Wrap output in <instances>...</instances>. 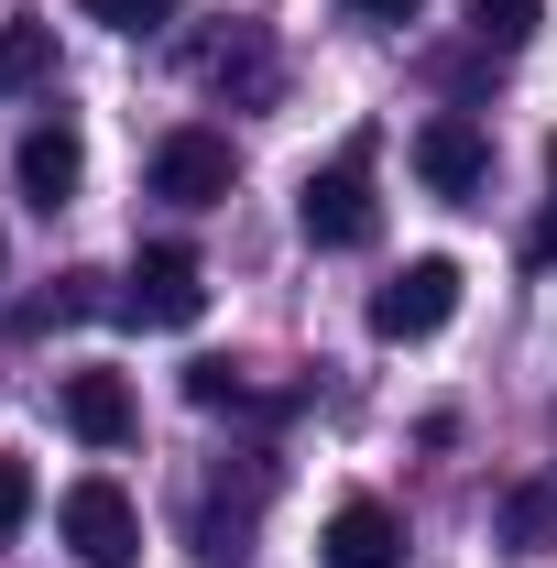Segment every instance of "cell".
Segmentation results:
<instances>
[{"instance_id": "cell-14", "label": "cell", "mask_w": 557, "mask_h": 568, "mask_svg": "<svg viewBox=\"0 0 557 568\" xmlns=\"http://www.w3.org/2000/svg\"><path fill=\"white\" fill-rule=\"evenodd\" d=\"M22 525H33V470H22V459H0V547H11Z\"/></svg>"}, {"instance_id": "cell-4", "label": "cell", "mask_w": 557, "mask_h": 568, "mask_svg": "<svg viewBox=\"0 0 557 568\" xmlns=\"http://www.w3.org/2000/svg\"><path fill=\"white\" fill-rule=\"evenodd\" d=\"M448 317H459V263H448V252H416L405 274L372 295V339H394V351H405V339H437Z\"/></svg>"}, {"instance_id": "cell-3", "label": "cell", "mask_w": 557, "mask_h": 568, "mask_svg": "<svg viewBox=\"0 0 557 568\" xmlns=\"http://www.w3.org/2000/svg\"><path fill=\"white\" fill-rule=\"evenodd\" d=\"M121 317H132V328H198V317H209V263H198L186 241L132 252V274H121Z\"/></svg>"}, {"instance_id": "cell-2", "label": "cell", "mask_w": 557, "mask_h": 568, "mask_svg": "<svg viewBox=\"0 0 557 568\" xmlns=\"http://www.w3.org/2000/svg\"><path fill=\"white\" fill-rule=\"evenodd\" d=\"M55 525H67L77 568H142V503L110 481V470H88V481H67V503H55Z\"/></svg>"}, {"instance_id": "cell-6", "label": "cell", "mask_w": 557, "mask_h": 568, "mask_svg": "<svg viewBox=\"0 0 557 568\" xmlns=\"http://www.w3.org/2000/svg\"><path fill=\"white\" fill-rule=\"evenodd\" d=\"M416 186L426 197H448V209H470L492 186V142H482V121H459V110H437L416 132Z\"/></svg>"}, {"instance_id": "cell-12", "label": "cell", "mask_w": 557, "mask_h": 568, "mask_svg": "<svg viewBox=\"0 0 557 568\" xmlns=\"http://www.w3.org/2000/svg\"><path fill=\"white\" fill-rule=\"evenodd\" d=\"M459 11H470V33H482V44H525L547 0H459Z\"/></svg>"}, {"instance_id": "cell-11", "label": "cell", "mask_w": 557, "mask_h": 568, "mask_svg": "<svg viewBox=\"0 0 557 568\" xmlns=\"http://www.w3.org/2000/svg\"><path fill=\"white\" fill-rule=\"evenodd\" d=\"M503 536H514V547H557V493H547V481L503 493Z\"/></svg>"}, {"instance_id": "cell-16", "label": "cell", "mask_w": 557, "mask_h": 568, "mask_svg": "<svg viewBox=\"0 0 557 568\" xmlns=\"http://www.w3.org/2000/svg\"><path fill=\"white\" fill-rule=\"evenodd\" d=\"M350 11H361V22H416L426 0H350Z\"/></svg>"}, {"instance_id": "cell-1", "label": "cell", "mask_w": 557, "mask_h": 568, "mask_svg": "<svg viewBox=\"0 0 557 568\" xmlns=\"http://www.w3.org/2000/svg\"><path fill=\"white\" fill-rule=\"evenodd\" d=\"M295 219H306V241H317V252H372V241H383V197H372V132L340 142V164H317V175H306Z\"/></svg>"}, {"instance_id": "cell-5", "label": "cell", "mask_w": 557, "mask_h": 568, "mask_svg": "<svg viewBox=\"0 0 557 568\" xmlns=\"http://www.w3.org/2000/svg\"><path fill=\"white\" fill-rule=\"evenodd\" d=\"M230 175H241V153H230V132H164L153 142V197L164 209H219L230 197Z\"/></svg>"}, {"instance_id": "cell-7", "label": "cell", "mask_w": 557, "mask_h": 568, "mask_svg": "<svg viewBox=\"0 0 557 568\" xmlns=\"http://www.w3.org/2000/svg\"><path fill=\"white\" fill-rule=\"evenodd\" d=\"M317 568H405V514L372 493H350L328 514V536H317Z\"/></svg>"}, {"instance_id": "cell-15", "label": "cell", "mask_w": 557, "mask_h": 568, "mask_svg": "<svg viewBox=\"0 0 557 568\" xmlns=\"http://www.w3.org/2000/svg\"><path fill=\"white\" fill-rule=\"evenodd\" d=\"M252 383L230 372V361H186V405H241Z\"/></svg>"}, {"instance_id": "cell-8", "label": "cell", "mask_w": 557, "mask_h": 568, "mask_svg": "<svg viewBox=\"0 0 557 568\" xmlns=\"http://www.w3.org/2000/svg\"><path fill=\"white\" fill-rule=\"evenodd\" d=\"M11 175H22V197L55 219L77 197V175H88V142H77V121H33V132L11 142Z\"/></svg>"}, {"instance_id": "cell-9", "label": "cell", "mask_w": 557, "mask_h": 568, "mask_svg": "<svg viewBox=\"0 0 557 568\" xmlns=\"http://www.w3.org/2000/svg\"><path fill=\"white\" fill-rule=\"evenodd\" d=\"M67 426H77V448H132V426H142L132 383L121 372H67Z\"/></svg>"}, {"instance_id": "cell-10", "label": "cell", "mask_w": 557, "mask_h": 568, "mask_svg": "<svg viewBox=\"0 0 557 568\" xmlns=\"http://www.w3.org/2000/svg\"><path fill=\"white\" fill-rule=\"evenodd\" d=\"M55 77V22H0V99Z\"/></svg>"}, {"instance_id": "cell-17", "label": "cell", "mask_w": 557, "mask_h": 568, "mask_svg": "<svg viewBox=\"0 0 557 568\" xmlns=\"http://www.w3.org/2000/svg\"><path fill=\"white\" fill-rule=\"evenodd\" d=\"M547 186H557V132H547Z\"/></svg>"}, {"instance_id": "cell-13", "label": "cell", "mask_w": 557, "mask_h": 568, "mask_svg": "<svg viewBox=\"0 0 557 568\" xmlns=\"http://www.w3.org/2000/svg\"><path fill=\"white\" fill-rule=\"evenodd\" d=\"M77 11H88V22H110V33H164L186 0H77Z\"/></svg>"}]
</instances>
